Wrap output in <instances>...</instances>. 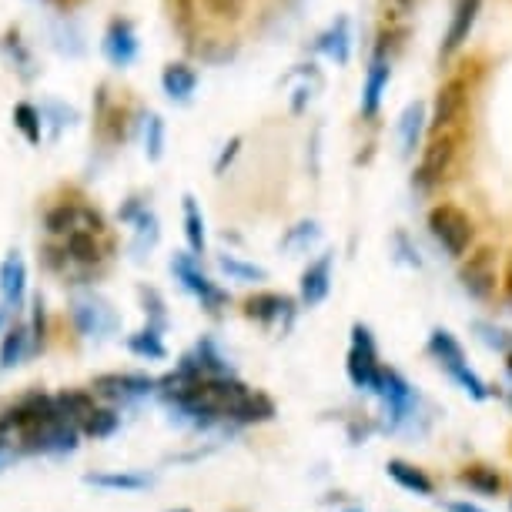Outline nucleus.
Instances as JSON below:
<instances>
[{
    "instance_id": "f257e3e1",
    "label": "nucleus",
    "mask_w": 512,
    "mask_h": 512,
    "mask_svg": "<svg viewBox=\"0 0 512 512\" xmlns=\"http://www.w3.org/2000/svg\"><path fill=\"white\" fill-rule=\"evenodd\" d=\"M81 446V425L64 419V415H54L47 422H37L31 429L21 432V452L24 456H71V452Z\"/></svg>"
},
{
    "instance_id": "f03ea898",
    "label": "nucleus",
    "mask_w": 512,
    "mask_h": 512,
    "mask_svg": "<svg viewBox=\"0 0 512 512\" xmlns=\"http://www.w3.org/2000/svg\"><path fill=\"white\" fill-rule=\"evenodd\" d=\"M345 372L355 389L379 392L382 385V365H379V349H375V338L365 325H352V349L345 359Z\"/></svg>"
},
{
    "instance_id": "7ed1b4c3",
    "label": "nucleus",
    "mask_w": 512,
    "mask_h": 512,
    "mask_svg": "<svg viewBox=\"0 0 512 512\" xmlns=\"http://www.w3.org/2000/svg\"><path fill=\"white\" fill-rule=\"evenodd\" d=\"M171 275L185 285V292H191L198 298L208 315H218L221 308L228 305V292H221V288L201 272L198 255H191V251H178V255H171Z\"/></svg>"
},
{
    "instance_id": "20e7f679",
    "label": "nucleus",
    "mask_w": 512,
    "mask_h": 512,
    "mask_svg": "<svg viewBox=\"0 0 512 512\" xmlns=\"http://www.w3.org/2000/svg\"><path fill=\"white\" fill-rule=\"evenodd\" d=\"M94 395H101V399H108L114 405H131V402H141L154 395L158 389V379H151V375L144 372H104V375H94L91 382Z\"/></svg>"
},
{
    "instance_id": "39448f33",
    "label": "nucleus",
    "mask_w": 512,
    "mask_h": 512,
    "mask_svg": "<svg viewBox=\"0 0 512 512\" xmlns=\"http://www.w3.org/2000/svg\"><path fill=\"white\" fill-rule=\"evenodd\" d=\"M71 322L81 338H108L118 332L121 318L101 295H81L71 302Z\"/></svg>"
},
{
    "instance_id": "423d86ee",
    "label": "nucleus",
    "mask_w": 512,
    "mask_h": 512,
    "mask_svg": "<svg viewBox=\"0 0 512 512\" xmlns=\"http://www.w3.org/2000/svg\"><path fill=\"white\" fill-rule=\"evenodd\" d=\"M57 415V405H54V395L47 392H27L21 395L11 409L0 412V436H21L24 429H31L37 422H47Z\"/></svg>"
},
{
    "instance_id": "0eeeda50",
    "label": "nucleus",
    "mask_w": 512,
    "mask_h": 512,
    "mask_svg": "<svg viewBox=\"0 0 512 512\" xmlns=\"http://www.w3.org/2000/svg\"><path fill=\"white\" fill-rule=\"evenodd\" d=\"M429 231H432V238L456 258L466 255V248L472 245V221L452 205H439L429 211Z\"/></svg>"
},
{
    "instance_id": "6e6552de",
    "label": "nucleus",
    "mask_w": 512,
    "mask_h": 512,
    "mask_svg": "<svg viewBox=\"0 0 512 512\" xmlns=\"http://www.w3.org/2000/svg\"><path fill=\"white\" fill-rule=\"evenodd\" d=\"M379 399L385 402V415H389V429H399L402 422H409L419 405V395L409 382L402 379L395 369H382V385H379Z\"/></svg>"
},
{
    "instance_id": "1a4fd4ad",
    "label": "nucleus",
    "mask_w": 512,
    "mask_h": 512,
    "mask_svg": "<svg viewBox=\"0 0 512 512\" xmlns=\"http://www.w3.org/2000/svg\"><path fill=\"white\" fill-rule=\"evenodd\" d=\"M452 154H456V141H452L446 131H439L422 154V164H419V171H415V188L429 191L432 185H439L452 164Z\"/></svg>"
},
{
    "instance_id": "9d476101",
    "label": "nucleus",
    "mask_w": 512,
    "mask_h": 512,
    "mask_svg": "<svg viewBox=\"0 0 512 512\" xmlns=\"http://www.w3.org/2000/svg\"><path fill=\"white\" fill-rule=\"evenodd\" d=\"M459 282L469 292V298H489L496 292V255L489 248H479L476 255H469V262L459 268Z\"/></svg>"
},
{
    "instance_id": "9b49d317",
    "label": "nucleus",
    "mask_w": 512,
    "mask_h": 512,
    "mask_svg": "<svg viewBox=\"0 0 512 512\" xmlns=\"http://www.w3.org/2000/svg\"><path fill=\"white\" fill-rule=\"evenodd\" d=\"M101 51L114 67H128V64L138 61L141 44H138V31H134V24L124 21V17H114V21L108 24V31H104Z\"/></svg>"
},
{
    "instance_id": "f8f14e48",
    "label": "nucleus",
    "mask_w": 512,
    "mask_h": 512,
    "mask_svg": "<svg viewBox=\"0 0 512 512\" xmlns=\"http://www.w3.org/2000/svg\"><path fill=\"white\" fill-rule=\"evenodd\" d=\"M178 365H181V369H188V372L205 375V379H215V375H235L228 355L218 349V342L211 335H201L195 342V349H191L188 355H181Z\"/></svg>"
},
{
    "instance_id": "ddd939ff",
    "label": "nucleus",
    "mask_w": 512,
    "mask_h": 512,
    "mask_svg": "<svg viewBox=\"0 0 512 512\" xmlns=\"http://www.w3.org/2000/svg\"><path fill=\"white\" fill-rule=\"evenodd\" d=\"M392 77V57L375 47L372 61H369V74H365V88H362V114L365 118H375L382 104V91L389 88Z\"/></svg>"
},
{
    "instance_id": "4468645a",
    "label": "nucleus",
    "mask_w": 512,
    "mask_h": 512,
    "mask_svg": "<svg viewBox=\"0 0 512 512\" xmlns=\"http://www.w3.org/2000/svg\"><path fill=\"white\" fill-rule=\"evenodd\" d=\"M0 298H4V305L14 308V312L27 298V265L17 251H11V255L0 262Z\"/></svg>"
},
{
    "instance_id": "2eb2a0df",
    "label": "nucleus",
    "mask_w": 512,
    "mask_h": 512,
    "mask_svg": "<svg viewBox=\"0 0 512 512\" xmlns=\"http://www.w3.org/2000/svg\"><path fill=\"white\" fill-rule=\"evenodd\" d=\"M64 251L71 258V265H81L84 272L91 268H101L104 265V245H101V235H91V231H71L64 235Z\"/></svg>"
},
{
    "instance_id": "dca6fc26",
    "label": "nucleus",
    "mask_w": 512,
    "mask_h": 512,
    "mask_svg": "<svg viewBox=\"0 0 512 512\" xmlns=\"http://www.w3.org/2000/svg\"><path fill=\"white\" fill-rule=\"evenodd\" d=\"M161 88L175 104H191L198 91V71L185 61H171L161 71Z\"/></svg>"
},
{
    "instance_id": "f3484780",
    "label": "nucleus",
    "mask_w": 512,
    "mask_h": 512,
    "mask_svg": "<svg viewBox=\"0 0 512 512\" xmlns=\"http://www.w3.org/2000/svg\"><path fill=\"white\" fill-rule=\"evenodd\" d=\"M332 292V255H322L302 272V302L308 308L322 305Z\"/></svg>"
},
{
    "instance_id": "a211bd4d",
    "label": "nucleus",
    "mask_w": 512,
    "mask_h": 512,
    "mask_svg": "<svg viewBox=\"0 0 512 512\" xmlns=\"http://www.w3.org/2000/svg\"><path fill=\"white\" fill-rule=\"evenodd\" d=\"M282 315H292V298L275 292H255L251 298H245V318H251V322L272 325Z\"/></svg>"
},
{
    "instance_id": "6ab92c4d",
    "label": "nucleus",
    "mask_w": 512,
    "mask_h": 512,
    "mask_svg": "<svg viewBox=\"0 0 512 512\" xmlns=\"http://www.w3.org/2000/svg\"><path fill=\"white\" fill-rule=\"evenodd\" d=\"M275 419V402L265 392H248L245 399L228 409V422L235 425H262Z\"/></svg>"
},
{
    "instance_id": "aec40b11",
    "label": "nucleus",
    "mask_w": 512,
    "mask_h": 512,
    "mask_svg": "<svg viewBox=\"0 0 512 512\" xmlns=\"http://www.w3.org/2000/svg\"><path fill=\"white\" fill-rule=\"evenodd\" d=\"M84 486H94V489H104V492H144L154 486L151 476L144 472H88L84 476Z\"/></svg>"
},
{
    "instance_id": "412c9836",
    "label": "nucleus",
    "mask_w": 512,
    "mask_h": 512,
    "mask_svg": "<svg viewBox=\"0 0 512 512\" xmlns=\"http://www.w3.org/2000/svg\"><path fill=\"white\" fill-rule=\"evenodd\" d=\"M385 472H389V479L395 486H402L405 492H415V496H432V492H436V482L425 476L419 466H412V462H405V459H389Z\"/></svg>"
},
{
    "instance_id": "4be33fe9",
    "label": "nucleus",
    "mask_w": 512,
    "mask_h": 512,
    "mask_svg": "<svg viewBox=\"0 0 512 512\" xmlns=\"http://www.w3.org/2000/svg\"><path fill=\"white\" fill-rule=\"evenodd\" d=\"M31 352H34L31 328H27V325L7 328L4 338H0V369H17V365H21Z\"/></svg>"
},
{
    "instance_id": "5701e85b",
    "label": "nucleus",
    "mask_w": 512,
    "mask_h": 512,
    "mask_svg": "<svg viewBox=\"0 0 512 512\" xmlns=\"http://www.w3.org/2000/svg\"><path fill=\"white\" fill-rule=\"evenodd\" d=\"M476 14H479V0H459L456 14H452V24H449V34H446V44H442V51L456 54L459 47L469 41V31H472V24H476Z\"/></svg>"
},
{
    "instance_id": "b1692460",
    "label": "nucleus",
    "mask_w": 512,
    "mask_h": 512,
    "mask_svg": "<svg viewBox=\"0 0 512 512\" xmlns=\"http://www.w3.org/2000/svg\"><path fill=\"white\" fill-rule=\"evenodd\" d=\"M94 399H98V395L88 389H67L61 395H54V405H57V415H64V419L81 425L94 412V405H98Z\"/></svg>"
},
{
    "instance_id": "393cba45",
    "label": "nucleus",
    "mask_w": 512,
    "mask_h": 512,
    "mask_svg": "<svg viewBox=\"0 0 512 512\" xmlns=\"http://www.w3.org/2000/svg\"><path fill=\"white\" fill-rule=\"evenodd\" d=\"M462 108V81H449L446 88L439 91L436 98V108H432V131H446L452 121H456V114Z\"/></svg>"
},
{
    "instance_id": "a878e982",
    "label": "nucleus",
    "mask_w": 512,
    "mask_h": 512,
    "mask_svg": "<svg viewBox=\"0 0 512 512\" xmlns=\"http://www.w3.org/2000/svg\"><path fill=\"white\" fill-rule=\"evenodd\" d=\"M185 208V238H188V251L191 255H205L208 251V231H205V215H201L198 201L195 198H185L181 201Z\"/></svg>"
},
{
    "instance_id": "bb28decb",
    "label": "nucleus",
    "mask_w": 512,
    "mask_h": 512,
    "mask_svg": "<svg viewBox=\"0 0 512 512\" xmlns=\"http://www.w3.org/2000/svg\"><path fill=\"white\" fill-rule=\"evenodd\" d=\"M121 429V412L114 405H94V412L81 422V436L88 439H111Z\"/></svg>"
},
{
    "instance_id": "cd10ccee",
    "label": "nucleus",
    "mask_w": 512,
    "mask_h": 512,
    "mask_svg": "<svg viewBox=\"0 0 512 512\" xmlns=\"http://www.w3.org/2000/svg\"><path fill=\"white\" fill-rule=\"evenodd\" d=\"M422 128H425V104L415 101L409 108L402 111V121H399V138H402V158H409L419 148V138H422Z\"/></svg>"
},
{
    "instance_id": "c85d7f7f",
    "label": "nucleus",
    "mask_w": 512,
    "mask_h": 512,
    "mask_svg": "<svg viewBox=\"0 0 512 512\" xmlns=\"http://www.w3.org/2000/svg\"><path fill=\"white\" fill-rule=\"evenodd\" d=\"M128 349L138 355V359H148V362L168 359V349H164L161 328H154V325H144L141 332L128 335Z\"/></svg>"
},
{
    "instance_id": "c756f323",
    "label": "nucleus",
    "mask_w": 512,
    "mask_h": 512,
    "mask_svg": "<svg viewBox=\"0 0 512 512\" xmlns=\"http://www.w3.org/2000/svg\"><path fill=\"white\" fill-rule=\"evenodd\" d=\"M77 201H61V205L47 208L44 211V231L51 238H64L71 235V231H77Z\"/></svg>"
},
{
    "instance_id": "7c9ffc66",
    "label": "nucleus",
    "mask_w": 512,
    "mask_h": 512,
    "mask_svg": "<svg viewBox=\"0 0 512 512\" xmlns=\"http://www.w3.org/2000/svg\"><path fill=\"white\" fill-rule=\"evenodd\" d=\"M459 482L479 496H499L502 492V476L492 466H466L459 472Z\"/></svg>"
},
{
    "instance_id": "2f4dec72",
    "label": "nucleus",
    "mask_w": 512,
    "mask_h": 512,
    "mask_svg": "<svg viewBox=\"0 0 512 512\" xmlns=\"http://www.w3.org/2000/svg\"><path fill=\"white\" fill-rule=\"evenodd\" d=\"M318 47H322V51L328 54V57H335L338 64H345L349 61V21H345V17H338V21L328 27V31L318 37Z\"/></svg>"
},
{
    "instance_id": "473e14b6",
    "label": "nucleus",
    "mask_w": 512,
    "mask_h": 512,
    "mask_svg": "<svg viewBox=\"0 0 512 512\" xmlns=\"http://www.w3.org/2000/svg\"><path fill=\"white\" fill-rule=\"evenodd\" d=\"M429 355H432V359H439L442 369L452 365V362H466V352H462V345L456 342V335L446 332V328H436V332L429 335Z\"/></svg>"
},
{
    "instance_id": "72a5a7b5",
    "label": "nucleus",
    "mask_w": 512,
    "mask_h": 512,
    "mask_svg": "<svg viewBox=\"0 0 512 512\" xmlns=\"http://www.w3.org/2000/svg\"><path fill=\"white\" fill-rule=\"evenodd\" d=\"M218 268L225 272L231 282H245V285H255V282H265L268 272L262 265H251V262H241L238 255H218Z\"/></svg>"
},
{
    "instance_id": "f704fd0d",
    "label": "nucleus",
    "mask_w": 512,
    "mask_h": 512,
    "mask_svg": "<svg viewBox=\"0 0 512 512\" xmlns=\"http://www.w3.org/2000/svg\"><path fill=\"white\" fill-rule=\"evenodd\" d=\"M446 372H449V379L456 382L459 389L466 392V395H472V399H476V402H486L489 395H492V392H489V385L482 382L479 375L472 372L466 362H452V365H446Z\"/></svg>"
},
{
    "instance_id": "c9c22d12",
    "label": "nucleus",
    "mask_w": 512,
    "mask_h": 512,
    "mask_svg": "<svg viewBox=\"0 0 512 512\" xmlns=\"http://www.w3.org/2000/svg\"><path fill=\"white\" fill-rule=\"evenodd\" d=\"M14 128L24 134L27 144H41L44 138V118L34 104H17L14 108Z\"/></svg>"
},
{
    "instance_id": "e433bc0d",
    "label": "nucleus",
    "mask_w": 512,
    "mask_h": 512,
    "mask_svg": "<svg viewBox=\"0 0 512 512\" xmlns=\"http://www.w3.org/2000/svg\"><path fill=\"white\" fill-rule=\"evenodd\" d=\"M161 241V228H158V218H154L151 208H144L138 218H134V251L144 255V251H151L154 245Z\"/></svg>"
},
{
    "instance_id": "4c0bfd02",
    "label": "nucleus",
    "mask_w": 512,
    "mask_h": 512,
    "mask_svg": "<svg viewBox=\"0 0 512 512\" xmlns=\"http://www.w3.org/2000/svg\"><path fill=\"white\" fill-rule=\"evenodd\" d=\"M138 295H141L144 312H148V325L161 328V332H164V325H168V312H164V298H161V292H158V288L141 285V288H138Z\"/></svg>"
},
{
    "instance_id": "58836bf2",
    "label": "nucleus",
    "mask_w": 512,
    "mask_h": 512,
    "mask_svg": "<svg viewBox=\"0 0 512 512\" xmlns=\"http://www.w3.org/2000/svg\"><path fill=\"white\" fill-rule=\"evenodd\" d=\"M144 154H148V161L164 158V121L158 114H151L148 128H144Z\"/></svg>"
},
{
    "instance_id": "ea45409f",
    "label": "nucleus",
    "mask_w": 512,
    "mask_h": 512,
    "mask_svg": "<svg viewBox=\"0 0 512 512\" xmlns=\"http://www.w3.org/2000/svg\"><path fill=\"white\" fill-rule=\"evenodd\" d=\"M476 332H479V338L482 342L489 345V349H496V352H512V335L509 332H502V328H496V325H489V322H476Z\"/></svg>"
},
{
    "instance_id": "a19ab883",
    "label": "nucleus",
    "mask_w": 512,
    "mask_h": 512,
    "mask_svg": "<svg viewBox=\"0 0 512 512\" xmlns=\"http://www.w3.org/2000/svg\"><path fill=\"white\" fill-rule=\"evenodd\" d=\"M318 238V225L315 221H302V225H295L292 231L285 235V241H282V248H288V251H298V248H308L312 241Z\"/></svg>"
},
{
    "instance_id": "79ce46f5",
    "label": "nucleus",
    "mask_w": 512,
    "mask_h": 512,
    "mask_svg": "<svg viewBox=\"0 0 512 512\" xmlns=\"http://www.w3.org/2000/svg\"><path fill=\"white\" fill-rule=\"evenodd\" d=\"M31 308H34V315H31V325H27V328H31V345H34V349H41V345L47 342V308H44V298L37 295Z\"/></svg>"
},
{
    "instance_id": "37998d69",
    "label": "nucleus",
    "mask_w": 512,
    "mask_h": 512,
    "mask_svg": "<svg viewBox=\"0 0 512 512\" xmlns=\"http://www.w3.org/2000/svg\"><path fill=\"white\" fill-rule=\"evenodd\" d=\"M201 4L215 17H221V21H235V17H241V11H245L248 0H201Z\"/></svg>"
},
{
    "instance_id": "c03bdc74",
    "label": "nucleus",
    "mask_w": 512,
    "mask_h": 512,
    "mask_svg": "<svg viewBox=\"0 0 512 512\" xmlns=\"http://www.w3.org/2000/svg\"><path fill=\"white\" fill-rule=\"evenodd\" d=\"M41 262L51 268V272H67V265H71V258H67V251H64V245H44L41 248Z\"/></svg>"
},
{
    "instance_id": "a18cd8bd",
    "label": "nucleus",
    "mask_w": 512,
    "mask_h": 512,
    "mask_svg": "<svg viewBox=\"0 0 512 512\" xmlns=\"http://www.w3.org/2000/svg\"><path fill=\"white\" fill-rule=\"evenodd\" d=\"M238 148H241V138H235V141H231V144H228V148H225V151H221V158L215 161V171H218V175H225V164H231V161H235V154H238Z\"/></svg>"
},
{
    "instance_id": "49530a36",
    "label": "nucleus",
    "mask_w": 512,
    "mask_h": 512,
    "mask_svg": "<svg viewBox=\"0 0 512 512\" xmlns=\"http://www.w3.org/2000/svg\"><path fill=\"white\" fill-rule=\"evenodd\" d=\"M412 7H415V0H389L392 21H395V17H409V14H412Z\"/></svg>"
},
{
    "instance_id": "de8ad7c7",
    "label": "nucleus",
    "mask_w": 512,
    "mask_h": 512,
    "mask_svg": "<svg viewBox=\"0 0 512 512\" xmlns=\"http://www.w3.org/2000/svg\"><path fill=\"white\" fill-rule=\"evenodd\" d=\"M446 509H449V512H486L482 506H476V502H449Z\"/></svg>"
},
{
    "instance_id": "09e8293b",
    "label": "nucleus",
    "mask_w": 512,
    "mask_h": 512,
    "mask_svg": "<svg viewBox=\"0 0 512 512\" xmlns=\"http://www.w3.org/2000/svg\"><path fill=\"white\" fill-rule=\"evenodd\" d=\"M4 459H7V439L0 436V462H4Z\"/></svg>"
},
{
    "instance_id": "8fccbe9b",
    "label": "nucleus",
    "mask_w": 512,
    "mask_h": 512,
    "mask_svg": "<svg viewBox=\"0 0 512 512\" xmlns=\"http://www.w3.org/2000/svg\"><path fill=\"white\" fill-rule=\"evenodd\" d=\"M0 332H4V308H0Z\"/></svg>"
},
{
    "instance_id": "3c124183",
    "label": "nucleus",
    "mask_w": 512,
    "mask_h": 512,
    "mask_svg": "<svg viewBox=\"0 0 512 512\" xmlns=\"http://www.w3.org/2000/svg\"><path fill=\"white\" fill-rule=\"evenodd\" d=\"M168 512H191V509H168Z\"/></svg>"
},
{
    "instance_id": "603ef678",
    "label": "nucleus",
    "mask_w": 512,
    "mask_h": 512,
    "mask_svg": "<svg viewBox=\"0 0 512 512\" xmlns=\"http://www.w3.org/2000/svg\"><path fill=\"white\" fill-rule=\"evenodd\" d=\"M342 512H362V509H342Z\"/></svg>"
},
{
    "instance_id": "864d4df0",
    "label": "nucleus",
    "mask_w": 512,
    "mask_h": 512,
    "mask_svg": "<svg viewBox=\"0 0 512 512\" xmlns=\"http://www.w3.org/2000/svg\"><path fill=\"white\" fill-rule=\"evenodd\" d=\"M509 405H512V392H509Z\"/></svg>"
},
{
    "instance_id": "5fc2aeb1",
    "label": "nucleus",
    "mask_w": 512,
    "mask_h": 512,
    "mask_svg": "<svg viewBox=\"0 0 512 512\" xmlns=\"http://www.w3.org/2000/svg\"><path fill=\"white\" fill-rule=\"evenodd\" d=\"M509 512H512V502H509Z\"/></svg>"
}]
</instances>
